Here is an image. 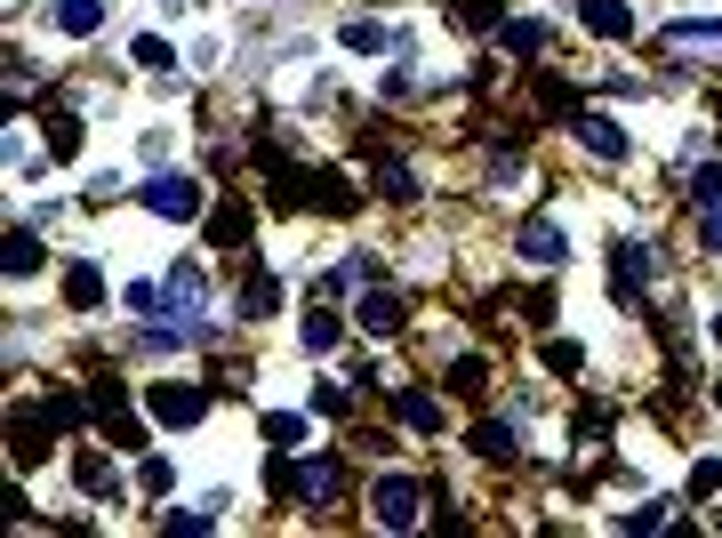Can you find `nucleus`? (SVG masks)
I'll return each mask as SVG.
<instances>
[{
  "label": "nucleus",
  "mask_w": 722,
  "mask_h": 538,
  "mask_svg": "<svg viewBox=\"0 0 722 538\" xmlns=\"http://www.w3.org/2000/svg\"><path fill=\"white\" fill-rule=\"evenodd\" d=\"M322 210H354V185L346 177H322Z\"/></svg>",
  "instance_id": "37"
},
{
  "label": "nucleus",
  "mask_w": 722,
  "mask_h": 538,
  "mask_svg": "<svg viewBox=\"0 0 722 538\" xmlns=\"http://www.w3.org/2000/svg\"><path fill=\"white\" fill-rule=\"evenodd\" d=\"M265 443H273V450H297V443H305V418H289V410L265 418Z\"/></svg>",
  "instance_id": "27"
},
{
  "label": "nucleus",
  "mask_w": 722,
  "mask_h": 538,
  "mask_svg": "<svg viewBox=\"0 0 722 538\" xmlns=\"http://www.w3.org/2000/svg\"><path fill=\"white\" fill-rule=\"evenodd\" d=\"M273 306H282V282H273V274H250V282H241V314H273Z\"/></svg>",
  "instance_id": "17"
},
{
  "label": "nucleus",
  "mask_w": 722,
  "mask_h": 538,
  "mask_svg": "<svg viewBox=\"0 0 722 538\" xmlns=\"http://www.w3.org/2000/svg\"><path fill=\"white\" fill-rule=\"evenodd\" d=\"M96 297H105V274H96V265H73V274H64V306H73V314H89Z\"/></svg>",
  "instance_id": "14"
},
{
  "label": "nucleus",
  "mask_w": 722,
  "mask_h": 538,
  "mask_svg": "<svg viewBox=\"0 0 722 538\" xmlns=\"http://www.w3.org/2000/svg\"><path fill=\"white\" fill-rule=\"evenodd\" d=\"M41 418H49V434H57V426H81V394H49Z\"/></svg>",
  "instance_id": "26"
},
{
  "label": "nucleus",
  "mask_w": 722,
  "mask_h": 538,
  "mask_svg": "<svg viewBox=\"0 0 722 538\" xmlns=\"http://www.w3.org/2000/svg\"><path fill=\"white\" fill-rule=\"evenodd\" d=\"M337 41H346L354 57H377V49H386V24H369V17H354L346 32H337Z\"/></svg>",
  "instance_id": "23"
},
{
  "label": "nucleus",
  "mask_w": 722,
  "mask_h": 538,
  "mask_svg": "<svg viewBox=\"0 0 722 538\" xmlns=\"http://www.w3.org/2000/svg\"><path fill=\"white\" fill-rule=\"evenodd\" d=\"M49 24L73 32V41H89V32L105 24V0H49Z\"/></svg>",
  "instance_id": "8"
},
{
  "label": "nucleus",
  "mask_w": 722,
  "mask_h": 538,
  "mask_svg": "<svg viewBox=\"0 0 722 538\" xmlns=\"http://www.w3.org/2000/svg\"><path fill=\"white\" fill-rule=\"evenodd\" d=\"M32 265H41V233H9V274H32Z\"/></svg>",
  "instance_id": "25"
},
{
  "label": "nucleus",
  "mask_w": 722,
  "mask_h": 538,
  "mask_svg": "<svg viewBox=\"0 0 722 538\" xmlns=\"http://www.w3.org/2000/svg\"><path fill=\"white\" fill-rule=\"evenodd\" d=\"M546 369H555V378H578V346L555 338V346H546Z\"/></svg>",
  "instance_id": "35"
},
{
  "label": "nucleus",
  "mask_w": 722,
  "mask_h": 538,
  "mask_svg": "<svg viewBox=\"0 0 722 538\" xmlns=\"http://www.w3.org/2000/svg\"><path fill=\"white\" fill-rule=\"evenodd\" d=\"M136 490L161 498V490H169V458H145V466H136Z\"/></svg>",
  "instance_id": "31"
},
{
  "label": "nucleus",
  "mask_w": 722,
  "mask_h": 538,
  "mask_svg": "<svg viewBox=\"0 0 722 538\" xmlns=\"http://www.w3.org/2000/svg\"><path fill=\"white\" fill-rule=\"evenodd\" d=\"M377 193H394V201H409V193H418V177H409L401 161H386V170H377Z\"/></svg>",
  "instance_id": "29"
},
{
  "label": "nucleus",
  "mask_w": 722,
  "mask_h": 538,
  "mask_svg": "<svg viewBox=\"0 0 722 538\" xmlns=\"http://www.w3.org/2000/svg\"><path fill=\"white\" fill-rule=\"evenodd\" d=\"M369 515L386 522V530H418V515H426V490L409 483V475H377V490H369Z\"/></svg>",
  "instance_id": "3"
},
{
  "label": "nucleus",
  "mask_w": 722,
  "mask_h": 538,
  "mask_svg": "<svg viewBox=\"0 0 722 538\" xmlns=\"http://www.w3.org/2000/svg\"><path fill=\"white\" fill-rule=\"evenodd\" d=\"M714 338H722V314H714Z\"/></svg>",
  "instance_id": "39"
},
{
  "label": "nucleus",
  "mask_w": 722,
  "mask_h": 538,
  "mask_svg": "<svg viewBox=\"0 0 722 538\" xmlns=\"http://www.w3.org/2000/svg\"><path fill=\"white\" fill-rule=\"evenodd\" d=\"M722 49V17H706V24H674V49Z\"/></svg>",
  "instance_id": "28"
},
{
  "label": "nucleus",
  "mask_w": 722,
  "mask_h": 538,
  "mask_svg": "<svg viewBox=\"0 0 722 538\" xmlns=\"http://www.w3.org/2000/svg\"><path fill=\"white\" fill-rule=\"evenodd\" d=\"M121 297H129V314H153V306H161V290H153V282H129Z\"/></svg>",
  "instance_id": "38"
},
{
  "label": "nucleus",
  "mask_w": 722,
  "mask_h": 538,
  "mask_svg": "<svg viewBox=\"0 0 722 538\" xmlns=\"http://www.w3.org/2000/svg\"><path fill=\"white\" fill-rule=\"evenodd\" d=\"M394 410H401V426H409V434H441V402H434L426 386H409V394L394 402Z\"/></svg>",
  "instance_id": "12"
},
{
  "label": "nucleus",
  "mask_w": 722,
  "mask_h": 538,
  "mask_svg": "<svg viewBox=\"0 0 722 538\" xmlns=\"http://www.w3.org/2000/svg\"><path fill=\"white\" fill-rule=\"evenodd\" d=\"M129 57L145 64V73H169V64H177V49H169L161 32H136V41H129Z\"/></svg>",
  "instance_id": "19"
},
{
  "label": "nucleus",
  "mask_w": 722,
  "mask_h": 538,
  "mask_svg": "<svg viewBox=\"0 0 722 538\" xmlns=\"http://www.w3.org/2000/svg\"><path fill=\"white\" fill-rule=\"evenodd\" d=\"M714 242H722V225H714Z\"/></svg>",
  "instance_id": "40"
},
{
  "label": "nucleus",
  "mask_w": 722,
  "mask_h": 538,
  "mask_svg": "<svg viewBox=\"0 0 722 538\" xmlns=\"http://www.w3.org/2000/svg\"><path fill=\"white\" fill-rule=\"evenodd\" d=\"M145 402H153L161 426H201V418H210V394H201V386H177V378H161Z\"/></svg>",
  "instance_id": "4"
},
{
  "label": "nucleus",
  "mask_w": 722,
  "mask_h": 538,
  "mask_svg": "<svg viewBox=\"0 0 722 538\" xmlns=\"http://www.w3.org/2000/svg\"><path fill=\"white\" fill-rule=\"evenodd\" d=\"M706 490H722V458H699L691 466V498H706Z\"/></svg>",
  "instance_id": "32"
},
{
  "label": "nucleus",
  "mask_w": 722,
  "mask_h": 538,
  "mask_svg": "<svg viewBox=\"0 0 722 538\" xmlns=\"http://www.w3.org/2000/svg\"><path fill=\"white\" fill-rule=\"evenodd\" d=\"M450 386H458V394H481V362H474V354L450 362Z\"/></svg>",
  "instance_id": "36"
},
{
  "label": "nucleus",
  "mask_w": 722,
  "mask_h": 538,
  "mask_svg": "<svg viewBox=\"0 0 722 538\" xmlns=\"http://www.w3.org/2000/svg\"><path fill=\"white\" fill-rule=\"evenodd\" d=\"M297 338H305V354H329V346H337V314H322V306H314V314L297 322Z\"/></svg>",
  "instance_id": "21"
},
{
  "label": "nucleus",
  "mask_w": 722,
  "mask_h": 538,
  "mask_svg": "<svg viewBox=\"0 0 722 538\" xmlns=\"http://www.w3.org/2000/svg\"><path fill=\"white\" fill-rule=\"evenodd\" d=\"M201 297H210V282H201V265H177V274H169V306H177V314H193Z\"/></svg>",
  "instance_id": "16"
},
{
  "label": "nucleus",
  "mask_w": 722,
  "mask_h": 538,
  "mask_svg": "<svg viewBox=\"0 0 722 538\" xmlns=\"http://www.w3.org/2000/svg\"><path fill=\"white\" fill-rule=\"evenodd\" d=\"M96 418H105V434H113V443H121V450H136V443H145V426H136V418H129V402H121L113 386H96Z\"/></svg>",
  "instance_id": "9"
},
{
  "label": "nucleus",
  "mask_w": 722,
  "mask_h": 538,
  "mask_svg": "<svg viewBox=\"0 0 722 538\" xmlns=\"http://www.w3.org/2000/svg\"><path fill=\"white\" fill-rule=\"evenodd\" d=\"M610 282H618V290H642V282H650V250H642V242H618Z\"/></svg>",
  "instance_id": "13"
},
{
  "label": "nucleus",
  "mask_w": 722,
  "mask_h": 538,
  "mask_svg": "<svg viewBox=\"0 0 722 538\" xmlns=\"http://www.w3.org/2000/svg\"><path fill=\"white\" fill-rule=\"evenodd\" d=\"M73 483H81V490H113V458H105V450H81V458H73Z\"/></svg>",
  "instance_id": "22"
},
{
  "label": "nucleus",
  "mask_w": 722,
  "mask_h": 538,
  "mask_svg": "<svg viewBox=\"0 0 722 538\" xmlns=\"http://www.w3.org/2000/svg\"><path fill=\"white\" fill-rule=\"evenodd\" d=\"M513 250H522L530 265H562V257H570V233H562L555 217H530V225H522V242H513Z\"/></svg>",
  "instance_id": "7"
},
{
  "label": "nucleus",
  "mask_w": 722,
  "mask_h": 538,
  "mask_svg": "<svg viewBox=\"0 0 722 538\" xmlns=\"http://www.w3.org/2000/svg\"><path fill=\"white\" fill-rule=\"evenodd\" d=\"M714 402H722V386H714Z\"/></svg>",
  "instance_id": "41"
},
{
  "label": "nucleus",
  "mask_w": 722,
  "mask_h": 538,
  "mask_svg": "<svg viewBox=\"0 0 722 538\" xmlns=\"http://www.w3.org/2000/svg\"><path fill=\"white\" fill-rule=\"evenodd\" d=\"M578 17H587V32H602V41H627V32H634V9H627V0H587Z\"/></svg>",
  "instance_id": "10"
},
{
  "label": "nucleus",
  "mask_w": 722,
  "mask_h": 538,
  "mask_svg": "<svg viewBox=\"0 0 722 538\" xmlns=\"http://www.w3.org/2000/svg\"><path fill=\"white\" fill-rule=\"evenodd\" d=\"M546 41H555V24H538V17H513V24H498V49H513V57H538Z\"/></svg>",
  "instance_id": "11"
},
{
  "label": "nucleus",
  "mask_w": 722,
  "mask_h": 538,
  "mask_svg": "<svg viewBox=\"0 0 722 538\" xmlns=\"http://www.w3.org/2000/svg\"><path fill=\"white\" fill-rule=\"evenodd\" d=\"M273 490L297 498V507H329L337 490H346V466L337 458H305V466H273Z\"/></svg>",
  "instance_id": "2"
},
{
  "label": "nucleus",
  "mask_w": 722,
  "mask_h": 538,
  "mask_svg": "<svg viewBox=\"0 0 722 538\" xmlns=\"http://www.w3.org/2000/svg\"><path fill=\"white\" fill-rule=\"evenodd\" d=\"M570 129H578V145H587V153H602V161H627V129H618L610 113H570Z\"/></svg>",
  "instance_id": "5"
},
{
  "label": "nucleus",
  "mask_w": 722,
  "mask_h": 538,
  "mask_svg": "<svg viewBox=\"0 0 722 538\" xmlns=\"http://www.w3.org/2000/svg\"><path fill=\"white\" fill-rule=\"evenodd\" d=\"M354 322L369 329V338H394V329L409 322V306H401L394 290H362V306H354Z\"/></svg>",
  "instance_id": "6"
},
{
  "label": "nucleus",
  "mask_w": 722,
  "mask_h": 538,
  "mask_svg": "<svg viewBox=\"0 0 722 538\" xmlns=\"http://www.w3.org/2000/svg\"><path fill=\"white\" fill-rule=\"evenodd\" d=\"M241 233H250V210H241V201H225V210L210 217V242H225V250H233Z\"/></svg>",
  "instance_id": "24"
},
{
  "label": "nucleus",
  "mask_w": 722,
  "mask_h": 538,
  "mask_svg": "<svg viewBox=\"0 0 722 538\" xmlns=\"http://www.w3.org/2000/svg\"><path fill=\"white\" fill-rule=\"evenodd\" d=\"M691 193H699V210H722V161H706V170H699V185H691Z\"/></svg>",
  "instance_id": "30"
},
{
  "label": "nucleus",
  "mask_w": 722,
  "mask_h": 538,
  "mask_svg": "<svg viewBox=\"0 0 722 538\" xmlns=\"http://www.w3.org/2000/svg\"><path fill=\"white\" fill-rule=\"evenodd\" d=\"M314 418H346V386H314Z\"/></svg>",
  "instance_id": "33"
},
{
  "label": "nucleus",
  "mask_w": 722,
  "mask_h": 538,
  "mask_svg": "<svg viewBox=\"0 0 722 538\" xmlns=\"http://www.w3.org/2000/svg\"><path fill=\"white\" fill-rule=\"evenodd\" d=\"M450 17H458L466 32H498V24H506V0H450Z\"/></svg>",
  "instance_id": "15"
},
{
  "label": "nucleus",
  "mask_w": 722,
  "mask_h": 538,
  "mask_svg": "<svg viewBox=\"0 0 722 538\" xmlns=\"http://www.w3.org/2000/svg\"><path fill=\"white\" fill-rule=\"evenodd\" d=\"M627 530H667V498H650V507L627 515Z\"/></svg>",
  "instance_id": "34"
},
{
  "label": "nucleus",
  "mask_w": 722,
  "mask_h": 538,
  "mask_svg": "<svg viewBox=\"0 0 722 538\" xmlns=\"http://www.w3.org/2000/svg\"><path fill=\"white\" fill-rule=\"evenodd\" d=\"M474 450H481V458H513L522 443H513V426H498V418H481V426H474Z\"/></svg>",
  "instance_id": "20"
},
{
  "label": "nucleus",
  "mask_w": 722,
  "mask_h": 538,
  "mask_svg": "<svg viewBox=\"0 0 722 538\" xmlns=\"http://www.w3.org/2000/svg\"><path fill=\"white\" fill-rule=\"evenodd\" d=\"M41 138H49L57 161H73V153H81V121H73V113H49V121H41Z\"/></svg>",
  "instance_id": "18"
},
{
  "label": "nucleus",
  "mask_w": 722,
  "mask_h": 538,
  "mask_svg": "<svg viewBox=\"0 0 722 538\" xmlns=\"http://www.w3.org/2000/svg\"><path fill=\"white\" fill-rule=\"evenodd\" d=\"M136 201H145L153 217H169V225H193L201 210H210V185H201V177H177V170H161V177L136 185Z\"/></svg>",
  "instance_id": "1"
}]
</instances>
